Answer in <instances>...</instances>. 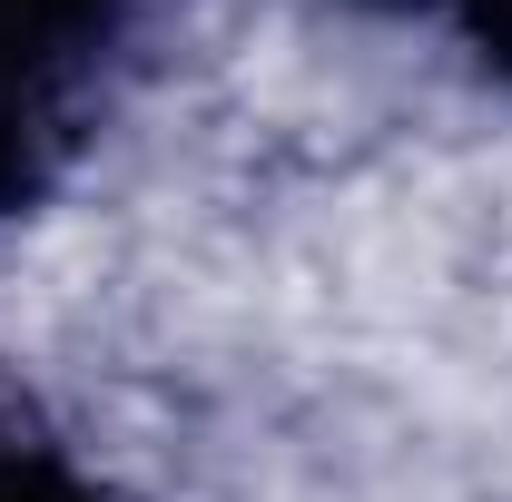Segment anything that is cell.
<instances>
[{"mask_svg":"<svg viewBox=\"0 0 512 502\" xmlns=\"http://www.w3.org/2000/svg\"><path fill=\"white\" fill-rule=\"evenodd\" d=\"M473 30H483V50L512 69V0H473Z\"/></svg>","mask_w":512,"mask_h":502,"instance_id":"1","label":"cell"}]
</instances>
